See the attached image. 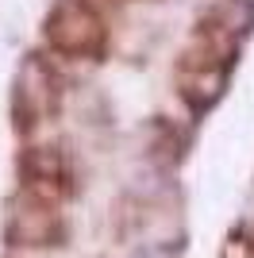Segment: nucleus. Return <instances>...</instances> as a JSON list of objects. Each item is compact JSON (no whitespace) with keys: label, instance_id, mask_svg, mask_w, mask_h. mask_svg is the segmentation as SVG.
Here are the masks:
<instances>
[{"label":"nucleus","instance_id":"nucleus-1","mask_svg":"<svg viewBox=\"0 0 254 258\" xmlns=\"http://www.w3.org/2000/svg\"><path fill=\"white\" fill-rule=\"evenodd\" d=\"M46 39L66 58H96L104 50V20L89 0H62L46 20Z\"/></svg>","mask_w":254,"mask_h":258}]
</instances>
